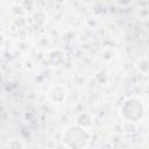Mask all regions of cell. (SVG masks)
Listing matches in <instances>:
<instances>
[{
  "label": "cell",
  "mask_w": 149,
  "mask_h": 149,
  "mask_svg": "<svg viewBox=\"0 0 149 149\" xmlns=\"http://www.w3.org/2000/svg\"><path fill=\"white\" fill-rule=\"evenodd\" d=\"M121 116L129 122H136L142 120L144 115V108L140 100L136 98H128L123 101L120 108Z\"/></svg>",
  "instance_id": "2"
},
{
  "label": "cell",
  "mask_w": 149,
  "mask_h": 149,
  "mask_svg": "<svg viewBox=\"0 0 149 149\" xmlns=\"http://www.w3.org/2000/svg\"><path fill=\"white\" fill-rule=\"evenodd\" d=\"M91 132L77 123L66 126L62 132V142L68 149H85L91 141Z\"/></svg>",
  "instance_id": "1"
},
{
  "label": "cell",
  "mask_w": 149,
  "mask_h": 149,
  "mask_svg": "<svg viewBox=\"0 0 149 149\" xmlns=\"http://www.w3.org/2000/svg\"><path fill=\"white\" fill-rule=\"evenodd\" d=\"M48 99L54 104H64L68 98V90L61 84H56L49 87L47 92Z\"/></svg>",
  "instance_id": "3"
},
{
  "label": "cell",
  "mask_w": 149,
  "mask_h": 149,
  "mask_svg": "<svg viewBox=\"0 0 149 149\" xmlns=\"http://www.w3.org/2000/svg\"><path fill=\"white\" fill-rule=\"evenodd\" d=\"M136 68H137V70L141 73L149 76V59L148 58H140V59H137Z\"/></svg>",
  "instance_id": "4"
},
{
  "label": "cell",
  "mask_w": 149,
  "mask_h": 149,
  "mask_svg": "<svg viewBox=\"0 0 149 149\" xmlns=\"http://www.w3.org/2000/svg\"><path fill=\"white\" fill-rule=\"evenodd\" d=\"M8 149H24V142L20 139H12L7 143Z\"/></svg>",
  "instance_id": "5"
}]
</instances>
